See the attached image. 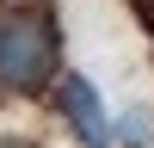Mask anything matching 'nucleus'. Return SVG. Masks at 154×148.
<instances>
[{
  "label": "nucleus",
  "instance_id": "nucleus-4",
  "mask_svg": "<svg viewBox=\"0 0 154 148\" xmlns=\"http://www.w3.org/2000/svg\"><path fill=\"white\" fill-rule=\"evenodd\" d=\"M0 148H19V142H12V136H0Z\"/></svg>",
  "mask_w": 154,
  "mask_h": 148
},
{
  "label": "nucleus",
  "instance_id": "nucleus-2",
  "mask_svg": "<svg viewBox=\"0 0 154 148\" xmlns=\"http://www.w3.org/2000/svg\"><path fill=\"white\" fill-rule=\"evenodd\" d=\"M56 111L68 117V130L80 136V148H111V117H105V99L86 74H62L56 80Z\"/></svg>",
  "mask_w": 154,
  "mask_h": 148
},
{
  "label": "nucleus",
  "instance_id": "nucleus-3",
  "mask_svg": "<svg viewBox=\"0 0 154 148\" xmlns=\"http://www.w3.org/2000/svg\"><path fill=\"white\" fill-rule=\"evenodd\" d=\"M123 130H130L136 148H148V117H142V111H130V117H123Z\"/></svg>",
  "mask_w": 154,
  "mask_h": 148
},
{
  "label": "nucleus",
  "instance_id": "nucleus-1",
  "mask_svg": "<svg viewBox=\"0 0 154 148\" xmlns=\"http://www.w3.org/2000/svg\"><path fill=\"white\" fill-rule=\"evenodd\" d=\"M56 19L37 6H19L0 19V86H12V93H37V86L56 80Z\"/></svg>",
  "mask_w": 154,
  "mask_h": 148
}]
</instances>
